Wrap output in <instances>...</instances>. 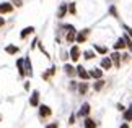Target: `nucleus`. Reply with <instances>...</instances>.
Returning a JSON list of instances; mask_svg holds the SVG:
<instances>
[{
	"instance_id": "obj_29",
	"label": "nucleus",
	"mask_w": 132,
	"mask_h": 128,
	"mask_svg": "<svg viewBox=\"0 0 132 128\" xmlns=\"http://www.w3.org/2000/svg\"><path fill=\"white\" fill-rule=\"evenodd\" d=\"M10 2H12V3L15 5V7H18V8L23 5V2H21V0H10Z\"/></svg>"
},
{
	"instance_id": "obj_10",
	"label": "nucleus",
	"mask_w": 132,
	"mask_h": 128,
	"mask_svg": "<svg viewBox=\"0 0 132 128\" xmlns=\"http://www.w3.org/2000/svg\"><path fill=\"white\" fill-rule=\"evenodd\" d=\"M29 105L31 107H39V93L38 91H34L31 94V97H29Z\"/></svg>"
},
{
	"instance_id": "obj_22",
	"label": "nucleus",
	"mask_w": 132,
	"mask_h": 128,
	"mask_svg": "<svg viewBox=\"0 0 132 128\" xmlns=\"http://www.w3.org/2000/svg\"><path fill=\"white\" fill-rule=\"evenodd\" d=\"M69 13L72 16H77V5H75V2H69Z\"/></svg>"
},
{
	"instance_id": "obj_25",
	"label": "nucleus",
	"mask_w": 132,
	"mask_h": 128,
	"mask_svg": "<svg viewBox=\"0 0 132 128\" xmlns=\"http://www.w3.org/2000/svg\"><path fill=\"white\" fill-rule=\"evenodd\" d=\"M95 49L93 50H85L83 52V57H85V60H91V58H95Z\"/></svg>"
},
{
	"instance_id": "obj_32",
	"label": "nucleus",
	"mask_w": 132,
	"mask_h": 128,
	"mask_svg": "<svg viewBox=\"0 0 132 128\" xmlns=\"http://www.w3.org/2000/svg\"><path fill=\"white\" fill-rule=\"evenodd\" d=\"M2 26H5V18L0 16V28H2Z\"/></svg>"
},
{
	"instance_id": "obj_3",
	"label": "nucleus",
	"mask_w": 132,
	"mask_h": 128,
	"mask_svg": "<svg viewBox=\"0 0 132 128\" xmlns=\"http://www.w3.org/2000/svg\"><path fill=\"white\" fill-rule=\"evenodd\" d=\"M13 8H15V5H13L12 2H2V3H0V15H8V13H12Z\"/></svg>"
},
{
	"instance_id": "obj_20",
	"label": "nucleus",
	"mask_w": 132,
	"mask_h": 128,
	"mask_svg": "<svg viewBox=\"0 0 132 128\" xmlns=\"http://www.w3.org/2000/svg\"><path fill=\"white\" fill-rule=\"evenodd\" d=\"M5 52L10 54V55H16V54L20 52V49L16 47V45H12V44H10V45H7V47H5Z\"/></svg>"
},
{
	"instance_id": "obj_27",
	"label": "nucleus",
	"mask_w": 132,
	"mask_h": 128,
	"mask_svg": "<svg viewBox=\"0 0 132 128\" xmlns=\"http://www.w3.org/2000/svg\"><path fill=\"white\" fill-rule=\"evenodd\" d=\"M109 13H111V15H113V16H114V18H119V13H118V8H116V7H114V5H111V7H109Z\"/></svg>"
},
{
	"instance_id": "obj_16",
	"label": "nucleus",
	"mask_w": 132,
	"mask_h": 128,
	"mask_svg": "<svg viewBox=\"0 0 132 128\" xmlns=\"http://www.w3.org/2000/svg\"><path fill=\"white\" fill-rule=\"evenodd\" d=\"M93 49H95V52H96V54H101V55H106V54H108V47H106V45L95 44V45H93Z\"/></svg>"
},
{
	"instance_id": "obj_5",
	"label": "nucleus",
	"mask_w": 132,
	"mask_h": 128,
	"mask_svg": "<svg viewBox=\"0 0 132 128\" xmlns=\"http://www.w3.org/2000/svg\"><path fill=\"white\" fill-rule=\"evenodd\" d=\"M16 68H18V75L24 78L26 76V65H24V58H18L16 60Z\"/></svg>"
},
{
	"instance_id": "obj_9",
	"label": "nucleus",
	"mask_w": 132,
	"mask_h": 128,
	"mask_svg": "<svg viewBox=\"0 0 132 128\" xmlns=\"http://www.w3.org/2000/svg\"><path fill=\"white\" fill-rule=\"evenodd\" d=\"M64 71H65V75H67V76H70V78H73V76L77 75V68H73L70 63H65L64 65Z\"/></svg>"
},
{
	"instance_id": "obj_11",
	"label": "nucleus",
	"mask_w": 132,
	"mask_h": 128,
	"mask_svg": "<svg viewBox=\"0 0 132 128\" xmlns=\"http://www.w3.org/2000/svg\"><path fill=\"white\" fill-rule=\"evenodd\" d=\"M109 57H111V60H113V63H114V66H116V68H118V66L121 65V62H122V60H121V54L118 52V50H114V52L111 54Z\"/></svg>"
},
{
	"instance_id": "obj_35",
	"label": "nucleus",
	"mask_w": 132,
	"mask_h": 128,
	"mask_svg": "<svg viewBox=\"0 0 132 128\" xmlns=\"http://www.w3.org/2000/svg\"><path fill=\"white\" fill-rule=\"evenodd\" d=\"M0 122H2V114H0Z\"/></svg>"
},
{
	"instance_id": "obj_2",
	"label": "nucleus",
	"mask_w": 132,
	"mask_h": 128,
	"mask_svg": "<svg viewBox=\"0 0 132 128\" xmlns=\"http://www.w3.org/2000/svg\"><path fill=\"white\" fill-rule=\"evenodd\" d=\"M90 34H91V29H88V28H85V29H82V31H78V33H77V37H75V42H78V44L87 42V39L90 37Z\"/></svg>"
},
{
	"instance_id": "obj_21",
	"label": "nucleus",
	"mask_w": 132,
	"mask_h": 128,
	"mask_svg": "<svg viewBox=\"0 0 132 128\" xmlns=\"http://www.w3.org/2000/svg\"><path fill=\"white\" fill-rule=\"evenodd\" d=\"M103 88H104V81H103V78L96 80V83L93 84V89H95V91H101Z\"/></svg>"
},
{
	"instance_id": "obj_30",
	"label": "nucleus",
	"mask_w": 132,
	"mask_h": 128,
	"mask_svg": "<svg viewBox=\"0 0 132 128\" xmlns=\"http://www.w3.org/2000/svg\"><path fill=\"white\" fill-rule=\"evenodd\" d=\"M124 29H126V33H129V36L132 37V28L130 26H124Z\"/></svg>"
},
{
	"instance_id": "obj_8",
	"label": "nucleus",
	"mask_w": 132,
	"mask_h": 128,
	"mask_svg": "<svg viewBox=\"0 0 132 128\" xmlns=\"http://www.w3.org/2000/svg\"><path fill=\"white\" fill-rule=\"evenodd\" d=\"M67 13H69V3H62V5L59 7V10H57V18L62 19Z\"/></svg>"
},
{
	"instance_id": "obj_33",
	"label": "nucleus",
	"mask_w": 132,
	"mask_h": 128,
	"mask_svg": "<svg viewBox=\"0 0 132 128\" xmlns=\"http://www.w3.org/2000/svg\"><path fill=\"white\" fill-rule=\"evenodd\" d=\"M46 128H59V125L57 123H51L49 126H46Z\"/></svg>"
},
{
	"instance_id": "obj_4",
	"label": "nucleus",
	"mask_w": 132,
	"mask_h": 128,
	"mask_svg": "<svg viewBox=\"0 0 132 128\" xmlns=\"http://www.w3.org/2000/svg\"><path fill=\"white\" fill-rule=\"evenodd\" d=\"M77 76H78L80 80H83V81H87V80L91 78V76H90V71H87V70H85V66H82V65L77 66Z\"/></svg>"
},
{
	"instance_id": "obj_14",
	"label": "nucleus",
	"mask_w": 132,
	"mask_h": 128,
	"mask_svg": "<svg viewBox=\"0 0 132 128\" xmlns=\"http://www.w3.org/2000/svg\"><path fill=\"white\" fill-rule=\"evenodd\" d=\"M111 66H113V60H111V57H103L101 58V68L109 70Z\"/></svg>"
},
{
	"instance_id": "obj_26",
	"label": "nucleus",
	"mask_w": 132,
	"mask_h": 128,
	"mask_svg": "<svg viewBox=\"0 0 132 128\" xmlns=\"http://www.w3.org/2000/svg\"><path fill=\"white\" fill-rule=\"evenodd\" d=\"M85 128H96V123L91 119H88V117H87V120H85Z\"/></svg>"
},
{
	"instance_id": "obj_12",
	"label": "nucleus",
	"mask_w": 132,
	"mask_h": 128,
	"mask_svg": "<svg viewBox=\"0 0 132 128\" xmlns=\"http://www.w3.org/2000/svg\"><path fill=\"white\" fill-rule=\"evenodd\" d=\"M90 110H91V109H90V104H88V102H85V104L82 105V109L78 110V114H77V115H78V117H88Z\"/></svg>"
},
{
	"instance_id": "obj_17",
	"label": "nucleus",
	"mask_w": 132,
	"mask_h": 128,
	"mask_svg": "<svg viewBox=\"0 0 132 128\" xmlns=\"http://www.w3.org/2000/svg\"><path fill=\"white\" fill-rule=\"evenodd\" d=\"M33 33H34V28H33V26H28V28H24L23 31L20 33V37H21V39H26L28 36H29V34H33Z\"/></svg>"
},
{
	"instance_id": "obj_6",
	"label": "nucleus",
	"mask_w": 132,
	"mask_h": 128,
	"mask_svg": "<svg viewBox=\"0 0 132 128\" xmlns=\"http://www.w3.org/2000/svg\"><path fill=\"white\" fill-rule=\"evenodd\" d=\"M52 115V110H51V107L49 105H39V117L41 119H47V117Z\"/></svg>"
},
{
	"instance_id": "obj_31",
	"label": "nucleus",
	"mask_w": 132,
	"mask_h": 128,
	"mask_svg": "<svg viewBox=\"0 0 132 128\" xmlns=\"http://www.w3.org/2000/svg\"><path fill=\"white\" fill-rule=\"evenodd\" d=\"M69 123H70V125H73V123H75V115H70V120H69Z\"/></svg>"
},
{
	"instance_id": "obj_19",
	"label": "nucleus",
	"mask_w": 132,
	"mask_h": 128,
	"mask_svg": "<svg viewBox=\"0 0 132 128\" xmlns=\"http://www.w3.org/2000/svg\"><path fill=\"white\" fill-rule=\"evenodd\" d=\"M24 65H26V76H33V66L29 57H24Z\"/></svg>"
},
{
	"instance_id": "obj_15",
	"label": "nucleus",
	"mask_w": 132,
	"mask_h": 128,
	"mask_svg": "<svg viewBox=\"0 0 132 128\" xmlns=\"http://www.w3.org/2000/svg\"><path fill=\"white\" fill-rule=\"evenodd\" d=\"M88 88H90V84H88V81H83V83H80L78 84V88H77V91H78V94H87V91H88Z\"/></svg>"
},
{
	"instance_id": "obj_28",
	"label": "nucleus",
	"mask_w": 132,
	"mask_h": 128,
	"mask_svg": "<svg viewBox=\"0 0 132 128\" xmlns=\"http://www.w3.org/2000/svg\"><path fill=\"white\" fill-rule=\"evenodd\" d=\"M121 60H122V62H129V60H130L129 54L127 52H126V54H121Z\"/></svg>"
},
{
	"instance_id": "obj_23",
	"label": "nucleus",
	"mask_w": 132,
	"mask_h": 128,
	"mask_svg": "<svg viewBox=\"0 0 132 128\" xmlns=\"http://www.w3.org/2000/svg\"><path fill=\"white\" fill-rule=\"evenodd\" d=\"M122 37H124V41H126V45H127V49L132 52V37L129 36V33H126V34L122 36Z\"/></svg>"
},
{
	"instance_id": "obj_24",
	"label": "nucleus",
	"mask_w": 132,
	"mask_h": 128,
	"mask_svg": "<svg viewBox=\"0 0 132 128\" xmlns=\"http://www.w3.org/2000/svg\"><path fill=\"white\" fill-rule=\"evenodd\" d=\"M124 120H127V122H130L132 120V104L126 109V112H124Z\"/></svg>"
},
{
	"instance_id": "obj_1",
	"label": "nucleus",
	"mask_w": 132,
	"mask_h": 128,
	"mask_svg": "<svg viewBox=\"0 0 132 128\" xmlns=\"http://www.w3.org/2000/svg\"><path fill=\"white\" fill-rule=\"evenodd\" d=\"M64 29H65V41H67L69 44L75 42V37H77V29H75L72 24H64Z\"/></svg>"
},
{
	"instance_id": "obj_7",
	"label": "nucleus",
	"mask_w": 132,
	"mask_h": 128,
	"mask_svg": "<svg viewBox=\"0 0 132 128\" xmlns=\"http://www.w3.org/2000/svg\"><path fill=\"white\" fill-rule=\"evenodd\" d=\"M69 55H70V58H72V62H77V60L80 58V49L77 47V45L70 47V52H69Z\"/></svg>"
},
{
	"instance_id": "obj_34",
	"label": "nucleus",
	"mask_w": 132,
	"mask_h": 128,
	"mask_svg": "<svg viewBox=\"0 0 132 128\" xmlns=\"http://www.w3.org/2000/svg\"><path fill=\"white\" fill-rule=\"evenodd\" d=\"M119 128H129V125H127V123H122V125H121Z\"/></svg>"
},
{
	"instance_id": "obj_18",
	"label": "nucleus",
	"mask_w": 132,
	"mask_h": 128,
	"mask_svg": "<svg viewBox=\"0 0 132 128\" xmlns=\"http://www.w3.org/2000/svg\"><path fill=\"white\" fill-rule=\"evenodd\" d=\"M90 76L95 80H100V78H103V71H101V68H93L90 71Z\"/></svg>"
},
{
	"instance_id": "obj_13",
	"label": "nucleus",
	"mask_w": 132,
	"mask_h": 128,
	"mask_svg": "<svg viewBox=\"0 0 132 128\" xmlns=\"http://www.w3.org/2000/svg\"><path fill=\"white\" fill-rule=\"evenodd\" d=\"M113 49H114V50H122V49H127V45H126L124 37H119L118 41H116V44L113 45Z\"/></svg>"
}]
</instances>
